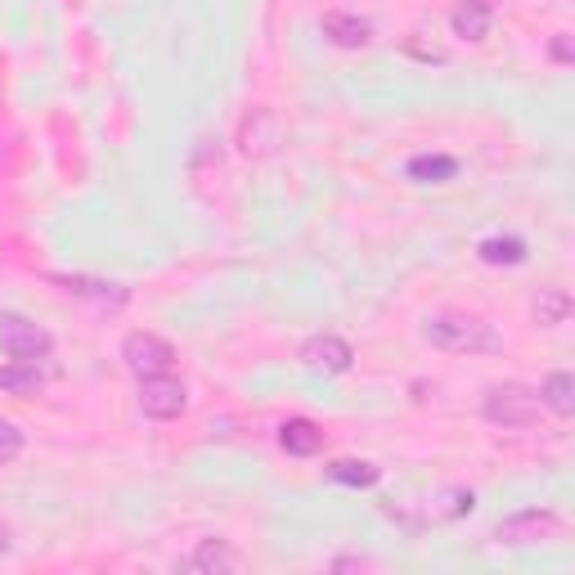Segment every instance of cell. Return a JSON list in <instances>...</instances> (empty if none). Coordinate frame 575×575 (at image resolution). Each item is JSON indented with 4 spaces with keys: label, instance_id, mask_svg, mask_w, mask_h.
Instances as JSON below:
<instances>
[{
    "label": "cell",
    "instance_id": "16",
    "mask_svg": "<svg viewBox=\"0 0 575 575\" xmlns=\"http://www.w3.org/2000/svg\"><path fill=\"white\" fill-rule=\"evenodd\" d=\"M377 476H382V467H373V463H364V459H338V463H328V482H338V486L364 491V486H377Z\"/></svg>",
    "mask_w": 575,
    "mask_h": 575
},
{
    "label": "cell",
    "instance_id": "1",
    "mask_svg": "<svg viewBox=\"0 0 575 575\" xmlns=\"http://www.w3.org/2000/svg\"><path fill=\"white\" fill-rule=\"evenodd\" d=\"M422 338L437 351H450V356H495V351H504V338L495 332V324L482 319V315H463V311L431 315L422 324Z\"/></svg>",
    "mask_w": 575,
    "mask_h": 575
},
{
    "label": "cell",
    "instance_id": "12",
    "mask_svg": "<svg viewBox=\"0 0 575 575\" xmlns=\"http://www.w3.org/2000/svg\"><path fill=\"white\" fill-rule=\"evenodd\" d=\"M324 36L342 50H360V45H369V23L356 14H324Z\"/></svg>",
    "mask_w": 575,
    "mask_h": 575
},
{
    "label": "cell",
    "instance_id": "17",
    "mask_svg": "<svg viewBox=\"0 0 575 575\" xmlns=\"http://www.w3.org/2000/svg\"><path fill=\"white\" fill-rule=\"evenodd\" d=\"M476 257H482L486 266H521L526 261V244L521 238H504V234H495V238H486L482 248H476Z\"/></svg>",
    "mask_w": 575,
    "mask_h": 575
},
{
    "label": "cell",
    "instance_id": "18",
    "mask_svg": "<svg viewBox=\"0 0 575 575\" xmlns=\"http://www.w3.org/2000/svg\"><path fill=\"white\" fill-rule=\"evenodd\" d=\"M238 139H244V154H248V158H261V154L274 149L279 126H274V117H270L266 131H257V122H252V113H248V117H244V135H238Z\"/></svg>",
    "mask_w": 575,
    "mask_h": 575
},
{
    "label": "cell",
    "instance_id": "21",
    "mask_svg": "<svg viewBox=\"0 0 575 575\" xmlns=\"http://www.w3.org/2000/svg\"><path fill=\"white\" fill-rule=\"evenodd\" d=\"M553 59H557V64H571V36H557V41H553Z\"/></svg>",
    "mask_w": 575,
    "mask_h": 575
},
{
    "label": "cell",
    "instance_id": "4",
    "mask_svg": "<svg viewBox=\"0 0 575 575\" xmlns=\"http://www.w3.org/2000/svg\"><path fill=\"white\" fill-rule=\"evenodd\" d=\"M122 360L135 377H158V373H171L176 347L167 338H158V332H131L122 342Z\"/></svg>",
    "mask_w": 575,
    "mask_h": 575
},
{
    "label": "cell",
    "instance_id": "10",
    "mask_svg": "<svg viewBox=\"0 0 575 575\" xmlns=\"http://www.w3.org/2000/svg\"><path fill=\"white\" fill-rule=\"evenodd\" d=\"M279 446L293 454V459H311V454L324 450V431H319L311 418H288V422L279 427Z\"/></svg>",
    "mask_w": 575,
    "mask_h": 575
},
{
    "label": "cell",
    "instance_id": "13",
    "mask_svg": "<svg viewBox=\"0 0 575 575\" xmlns=\"http://www.w3.org/2000/svg\"><path fill=\"white\" fill-rule=\"evenodd\" d=\"M544 409H553L557 418H571L575 414V377L571 373H549L544 377V387L535 392Z\"/></svg>",
    "mask_w": 575,
    "mask_h": 575
},
{
    "label": "cell",
    "instance_id": "11",
    "mask_svg": "<svg viewBox=\"0 0 575 575\" xmlns=\"http://www.w3.org/2000/svg\"><path fill=\"white\" fill-rule=\"evenodd\" d=\"M45 387V369L36 360H14L0 369V392L5 396H36Z\"/></svg>",
    "mask_w": 575,
    "mask_h": 575
},
{
    "label": "cell",
    "instance_id": "22",
    "mask_svg": "<svg viewBox=\"0 0 575 575\" xmlns=\"http://www.w3.org/2000/svg\"><path fill=\"white\" fill-rule=\"evenodd\" d=\"M5 549H10V526L0 521V553H5Z\"/></svg>",
    "mask_w": 575,
    "mask_h": 575
},
{
    "label": "cell",
    "instance_id": "9",
    "mask_svg": "<svg viewBox=\"0 0 575 575\" xmlns=\"http://www.w3.org/2000/svg\"><path fill=\"white\" fill-rule=\"evenodd\" d=\"M184 571H199V575H234V571H244V553H238L229 540H199V549L184 557Z\"/></svg>",
    "mask_w": 575,
    "mask_h": 575
},
{
    "label": "cell",
    "instance_id": "14",
    "mask_svg": "<svg viewBox=\"0 0 575 575\" xmlns=\"http://www.w3.org/2000/svg\"><path fill=\"white\" fill-rule=\"evenodd\" d=\"M491 23H495V10H482V5H472V0H463V5L450 14L454 36H463V41H486Z\"/></svg>",
    "mask_w": 575,
    "mask_h": 575
},
{
    "label": "cell",
    "instance_id": "23",
    "mask_svg": "<svg viewBox=\"0 0 575 575\" xmlns=\"http://www.w3.org/2000/svg\"><path fill=\"white\" fill-rule=\"evenodd\" d=\"M472 5H482V10H495V5H499V0H472Z\"/></svg>",
    "mask_w": 575,
    "mask_h": 575
},
{
    "label": "cell",
    "instance_id": "8",
    "mask_svg": "<svg viewBox=\"0 0 575 575\" xmlns=\"http://www.w3.org/2000/svg\"><path fill=\"white\" fill-rule=\"evenodd\" d=\"M302 364L315 369V373H347L356 364V351L342 342V338H332V332H319V338H306L302 342Z\"/></svg>",
    "mask_w": 575,
    "mask_h": 575
},
{
    "label": "cell",
    "instance_id": "6",
    "mask_svg": "<svg viewBox=\"0 0 575 575\" xmlns=\"http://www.w3.org/2000/svg\"><path fill=\"white\" fill-rule=\"evenodd\" d=\"M184 405H189V392L180 377H171V373L139 377V409L149 418H180Z\"/></svg>",
    "mask_w": 575,
    "mask_h": 575
},
{
    "label": "cell",
    "instance_id": "5",
    "mask_svg": "<svg viewBox=\"0 0 575 575\" xmlns=\"http://www.w3.org/2000/svg\"><path fill=\"white\" fill-rule=\"evenodd\" d=\"M562 531L557 512L549 508H531V512H517L508 521L495 526V544H540V540H553Z\"/></svg>",
    "mask_w": 575,
    "mask_h": 575
},
{
    "label": "cell",
    "instance_id": "2",
    "mask_svg": "<svg viewBox=\"0 0 575 575\" xmlns=\"http://www.w3.org/2000/svg\"><path fill=\"white\" fill-rule=\"evenodd\" d=\"M482 414L495 427H531L540 418V396L531 387H521V382H499V387L486 392Z\"/></svg>",
    "mask_w": 575,
    "mask_h": 575
},
{
    "label": "cell",
    "instance_id": "3",
    "mask_svg": "<svg viewBox=\"0 0 575 575\" xmlns=\"http://www.w3.org/2000/svg\"><path fill=\"white\" fill-rule=\"evenodd\" d=\"M0 351L10 360H41L55 351V338L19 311H0Z\"/></svg>",
    "mask_w": 575,
    "mask_h": 575
},
{
    "label": "cell",
    "instance_id": "20",
    "mask_svg": "<svg viewBox=\"0 0 575 575\" xmlns=\"http://www.w3.org/2000/svg\"><path fill=\"white\" fill-rule=\"evenodd\" d=\"M19 454H23V431H19V422L0 418V463H14Z\"/></svg>",
    "mask_w": 575,
    "mask_h": 575
},
{
    "label": "cell",
    "instance_id": "7",
    "mask_svg": "<svg viewBox=\"0 0 575 575\" xmlns=\"http://www.w3.org/2000/svg\"><path fill=\"white\" fill-rule=\"evenodd\" d=\"M68 297H81L90 302L100 315H117L126 306V288L122 283H104V279H86V274H68V279H55Z\"/></svg>",
    "mask_w": 575,
    "mask_h": 575
},
{
    "label": "cell",
    "instance_id": "15",
    "mask_svg": "<svg viewBox=\"0 0 575 575\" xmlns=\"http://www.w3.org/2000/svg\"><path fill=\"white\" fill-rule=\"evenodd\" d=\"M409 180H418V184H446V180H454V171H459V162L450 158V154H418V158H409Z\"/></svg>",
    "mask_w": 575,
    "mask_h": 575
},
{
    "label": "cell",
    "instance_id": "19",
    "mask_svg": "<svg viewBox=\"0 0 575 575\" xmlns=\"http://www.w3.org/2000/svg\"><path fill=\"white\" fill-rule=\"evenodd\" d=\"M535 315H540V324H562L571 315V297L562 293V288H544V293L535 297Z\"/></svg>",
    "mask_w": 575,
    "mask_h": 575
}]
</instances>
